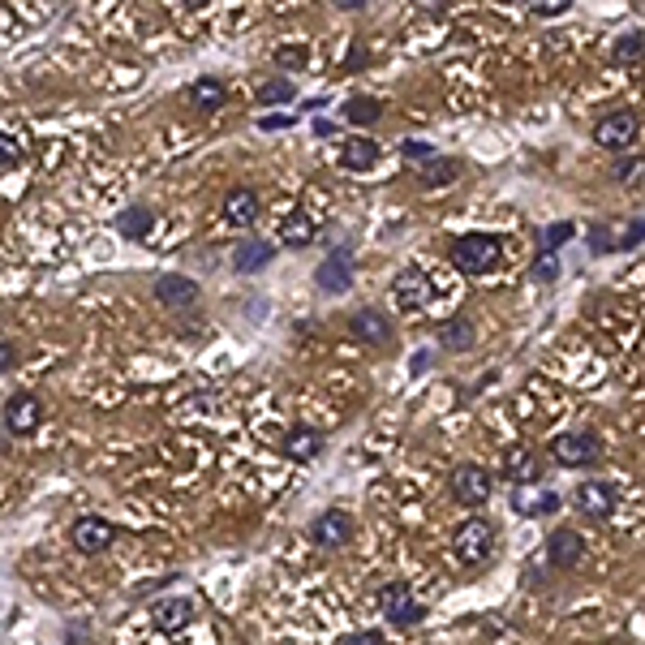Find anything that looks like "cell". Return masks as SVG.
<instances>
[{
  "mask_svg": "<svg viewBox=\"0 0 645 645\" xmlns=\"http://www.w3.org/2000/svg\"><path fill=\"white\" fill-rule=\"evenodd\" d=\"M344 121L370 129V125H379V121H383V104H379L375 95H353L349 104H344Z\"/></svg>",
  "mask_w": 645,
  "mask_h": 645,
  "instance_id": "cell-26",
  "label": "cell"
},
{
  "mask_svg": "<svg viewBox=\"0 0 645 645\" xmlns=\"http://www.w3.org/2000/svg\"><path fill=\"white\" fill-rule=\"evenodd\" d=\"M349 332L362 344H387L392 340V319L383 310H357L349 314Z\"/></svg>",
  "mask_w": 645,
  "mask_h": 645,
  "instance_id": "cell-17",
  "label": "cell"
},
{
  "mask_svg": "<svg viewBox=\"0 0 645 645\" xmlns=\"http://www.w3.org/2000/svg\"><path fill=\"white\" fill-rule=\"evenodd\" d=\"M400 151H405V160H426V164H430V160H435V155H439L435 147H430V142H418V138L400 142Z\"/></svg>",
  "mask_w": 645,
  "mask_h": 645,
  "instance_id": "cell-34",
  "label": "cell"
},
{
  "mask_svg": "<svg viewBox=\"0 0 645 645\" xmlns=\"http://www.w3.org/2000/svg\"><path fill=\"white\" fill-rule=\"evenodd\" d=\"M0 151H5V168H13L22 160V147H13V138H5V147H0Z\"/></svg>",
  "mask_w": 645,
  "mask_h": 645,
  "instance_id": "cell-41",
  "label": "cell"
},
{
  "mask_svg": "<svg viewBox=\"0 0 645 645\" xmlns=\"http://www.w3.org/2000/svg\"><path fill=\"white\" fill-rule=\"evenodd\" d=\"M13 362H18V344L5 340L0 344V370H13Z\"/></svg>",
  "mask_w": 645,
  "mask_h": 645,
  "instance_id": "cell-40",
  "label": "cell"
},
{
  "mask_svg": "<svg viewBox=\"0 0 645 645\" xmlns=\"http://www.w3.org/2000/svg\"><path fill=\"white\" fill-rule=\"evenodd\" d=\"M551 456L564 469H594L602 461V439L594 430H568V435H555Z\"/></svg>",
  "mask_w": 645,
  "mask_h": 645,
  "instance_id": "cell-3",
  "label": "cell"
},
{
  "mask_svg": "<svg viewBox=\"0 0 645 645\" xmlns=\"http://www.w3.org/2000/svg\"><path fill=\"white\" fill-rule=\"evenodd\" d=\"M224 224L233 228H254L258 224V194L250 185H237V190L224 194Z\"/></svg>",
  "mask_w": 645,
  "mask_h": 645,
  "instance_id": "cell-16",
  "label": "cell"
},
{
  "mask_svg": "<svg viewBox=\"0 0 645 645\" xmlns=\"http://www.w3.org/2000/svg\"><path fill=\"white\" fill-rule=\"evenodd\" d=\"M310 538L319 542V547H327V551L349 547V542H353V516L344 512V508H323L310 521Z\"/></svg>",
  "mask_w": 645,
  "mask_h": 645,
  "instance_id": "cell-10",
  "label": "cell"
},
{
  "mask_svg": "<svg viewBox=\"0 0 645 645\" xmlns=\"http://www.w3.org/2000/svg\"><path fill=\"white\" fill-rule=\"evenodd\" d=\"M538 18H559V13H568V0H542V5H534Z\"/></svg>",
  "mask_w": 645,
  "mask_h": 645,
  "instance_id": "cell-39",
  "label": "cell"
},
{
  "mask_svg": "<svg viewBox=\"0 0 645 645\" xmlns=\"http://www.w3.org/2000/svg\"><path fill=\"white\" fill-rule=\"evenodd\" d=\"M547 559H551V568H559V572L581 568L585 564V538H581V529H568V525L551 529V534H547Z\"/></svg>",
  "mask_w": 645,
  "mask_h": 645,
  "instance_id": "cell-12",
  "label": "cell"
},
{
  "mask_svg": "<svg viewBox=\"0 0 645 645\" xmlns=\"http://www.w3.org/2000/svg\"><path fill=\"white\" fill-rule=\"evenodd\" d=\"M224 99H228V82H224V78L203 74V78H194V82H190V104H194L198 112H215V108H224Z\"/></svg>",
  "mask_w": 645,
  "mask_h": 645,
  "instance_id": "cell-21",
  "label": "cell"
},
{
  "mask_svg": "<svg viewBox=\"0 0 645 645\" xmlns=\"http://www.w3.org/2000/svg\"><path fill=\"white\" fill-rule=\"evenodd\" d=\"M155 228V211L151 207H142V203H134V207H125L121 215H117V233L125 237V241H142Z\"/></svg>",
  "mask_w": 645,
  "mask_h": 645,
  "instance_id": "cell-23",
  "label": "cell"
},
{
  "mask_svg": "<svg viewBox=\"0 0 645 645\" xmlns=\"http://www.w3.org/2000/svg\"><path fill=\"white\" fill-rule=\"evenodd\" d=\"M379 607L387 615V624H396V628H418L426 620V607L409 594L405 581H387L379 590Z\"/></svg>",
  "mask_w": 645,
  "mask_h": 645,
  "instance_id": "cell-5",
  "label": "cell"
},
{
  "mask_svg": "<svg viewBox=\"0 0 645 645\" xmlns=\"http://www.w3.org/2000/svg\"><path fill=\"white\" fill-rule=\"evenodd\" d=\"M499 250H504V241L491 237V233H465V237H452L448 246V258L456 271H465V276H482V271H491L499 263Z\"/></svg>",
  "mask_w": 645,
  "mask_h": 645,
  "instance_id": "cell-1",
  "label": "cell"
},
{
  "mask_svg": "<svg viewBox=\"0 0 645 645\" xmlns=\"http://www.w3.org/2000/svg\"><path fill=\"white\" fill-rule=\"evenodd\" d=\"M637 129H641V117L633 108H615L594 125V142L607 151H628L637 142Z\"/></svg>",
  "mask_w": 645,
  "mask_h": 645,
  "instance_id": "cell-6",
  "label": "cell"
},
{
  "mask_svg": "<svg viewBox=\"0 0 645 645\" xmlns=\"http://www.w3.org/2000/svg\"><path fill=\"white\" fill-rule=\"evenodd\" d=\"M340 164L349 168V172H366V168H375V164H379V142H370V138H353V142H344V147H340Z\"/></svg>",
  "mask_w": 645,
  "mask_h": 645,
  "instance_id": "cell-25",
  "label": "cell"
},
{
  "mask_svg": "<svg viewBox=\"0 0 645 645\" xmlns=\"http://www.w3.org/2000/svg\"><path fill=\"white\" fill-rule=\"evenodd\" d=\"M314 134H319V138H332L336 125H332V121H314Z\"/></svg>",
  "mask_w": 645,
  "mask_h": 645,
  "instance_id": "cell-42",
  "label": "cell"
},
{
  "mask_svg": "<svg viewBox=\"0 0 645 645\" xmlns=\"http://www.w3.org/2000/svg\"><path fill=\"white\" fill-rule=\"evenodd\" d=\"M456 177H461V160H452V155H435L426 168H422V185L426 190H439V185H452Z\"/></svg>",
  "mask_w": 645,
  "mask_h": 645,
  "instance_id": "cell-27",
  "label": "cell"
},
{
  "mask_svg": "<svg viewBox=\"0 0 645 645\" xmlns=\"http://www.w3.org/2000/svg\"><path fill=\"white\" fill-rule=\"evenodd\" d=\"M529 280H534V284H555L559 280V258H555V250H538V258L529 263Z\"/></svg>",
  "mask_w": 645,
  "mask_h": 645,
  "instance_id": "cell-30",
  "label": "cell"
},
{
  "mask_svg": "<svg viewBox=\"0 0 645 645\" xmlns=\"http://www.w3.org/2000/svg\"><path fill=\"white\" fill-rule=\"evenodd\" d=\"M43 426V400L31 392H18L5 400V435H35Z\"/></svg>",
  "mask_w": 645,
  "mask_h": 645,
  "instance_id": "cell-13",
  "label": "cell"
},
{
  "mask_svg": "<svg viewBox=\"0 0 645 645\" xmlns=\"http://www.w3.org/2000/svg\"><path fill=\"white\" fill-rule=\"evenodd\" d=\"M276 65L284 74H301L306 69V48L301 43H284V48H276Z\"/></svg>",
  "mask_w": 645,
  "mask_h": 645,
  "instance_id": "cell-32",
  "label": "cell"
},
{
  "mask_svg": "<svg viewBox=\"0 0 645 645\" xmlns=\"http://www.w3.org/2000/svg\"><path fill=\"white\" fill-rule=\"evenodd\" d=\"M572 233H577L572 224H551V228H542V250H559L564 241H572Z\"/></svg>",
  "mask_w": 645,
  "mask_h": 645,
  "instance_id": "cell-33",
  "label": "cell"
},
{
  "mask_svg": "<svg viewBox=\"0 0 645 645\" xmlns=\"http://www.w3.org/2000/svg\"><path fill=\"white\" fill-rule=\"evenodd\" d=\"M69 542H74L78 555H104L112 542H117V525L108 516H78L69 525Z\"/></svg>",
  "mask_w": 645,
  "mask_h": 645,
  "instance_id": "cell-7",
  "label": "cell"
},
{
  "mask_svg": "<svg viewBox=\"0 0 645 645\" xmlns=\"http://www.w3.org/2000/svg\"><path fill=\"white\" fill-rule=\"evenodd\" d=\"M336 645H383V633H375V628H362V633H344Z\"/></svg>",
  "mask_w": 645,
  "mask_h": 645,
  "instance_id": "cell-36",
  "label": "cell"
},
{
  "mask_svg": "<svg viewBox=\"0 0 645 645\" xmlns=\"http://www.w3.org/2000/svg\"><path fill=\"white\" fill-rule=\"evenodd\" d=\"M448 486H452V499L461 508H482V504H491V495H495L491 469H482V465H473V461L456 465L452 478H448Z\"/></svg>",
  "mask_w": 645,
  "mask_h": 645,
  "instance_id": "cell-4",
  "label": "cell"
},
{
  "mask_svg": "<svg viewBox=\"0 0 645 645\" xmlns=\"http://www.w3.org/2000/svg\"><path fill=\"white\" fill-rule=\"evenodd\" d=\"M155 301L168 310H190L198 301V284L185 280V276H160L155 280Z\"/></svg>",
  "mask_w": 645,
  "mask_h": 645,
  "instance_id": "cell-18",
  "label": "cell"
},
{
  "mask_svg": "<svg viewBox=\"0 0 645 645\" xmlns=\"http://www.w3.org/2000/svg\"><path fill=\"white\" fill-rule=\"evenodd\" d=\"M194 620H198V607H194L190 598H160L151 607V624L160 628L164 637H177L181 628H190Z\"/></svg>",
  "mask_w": 645,
  "mask_h": 645,
  "instance_id": "cell-15",
  "label": "cell"
},
{
  "mask_svg": "<svg viewBox=\"0 0 645 645\" xmlns=\"http://www.w3.org/2000/svg\"><path fill=\"white\" fill-rule=\"evenodd\" d=\"M645 172V160H620L611 168V177H620V181H633V177H641Z\"/></svg>",
  "mask_w": 645,
  "mask_h": 645,
  "instance_id": "cell-37",
  "label": "cell"
},
{
  "mask_svg": "<svg viewBox=\"0 0 645 645\" xmlns=\"http://www.w3.org/2000/svg\"><path fill=\"white\" fill-rule=\"evenodd\" d=\"M293 95H297V86H293V78H284V74H276V78H267L263 86H258V108L293 104Z\"/></svg>",
  "mask_w": 645,
  "mask_h": 645,
  "instance_id": "cell-29",
  "label": "cell"
},
{
  "mask_svg": "<svg viewBox=\"0 0 645 645\" xmlns=\"http://www.w3.org/2000/svg\"><path fill=\"white\" fill-rule=\"evenodd\" d=\"M473 340H478V332H473V323L465 319V314H452V319L439 323V349L465 353V349H473Z\"/></svg>",
  "mask_w": 645,
  "mask_h": 645,
  "instance_id": "cell-22",
  "label": "cell"
},
{
  "mask_svg": "<svg viewBox=\"0 0 645 645\" xmlns=\"http://www.w3.org/2000/svg\"><path fill=\"white\" fill-rule=\"evenodd\" d=\"M280 233H284V246L301 250V246H310V241H314V220H310V215L301 211V207H293V215L284 220Z\"/></svg>",
  "mask_w": 645,
  "mask_h": 645,
  "instance_id": "cell-28",
  "label": "cell"
},
{
  "mask_svg": "<svg viewBox=\"0 0 645 645\" xmlns=\"http://www.w3.org/2000/svg\"><path fill=\"white\" fill-rule=\"evenodd\" d=\"M495 538H499V529L495 521H486V516H469V521H461V529L452 534V555H456V564H486L495 551Z\"/></svg>",
  "mask_w": 645,
  "mask_h": 645,
  "instance_id": "cell-2",
  "label": "cell"
},
{
  "mask_svg": "<svg viewBox=\"0 0 645 645\" xmlns=\"http://www.w3.org/2000/svg\"><path fill=\"white\" fill-rule=\"evenodd\" d=\"M637 241H645V220L641 224H628L620 237H615V250H633Z\"/></svg>",
  "mask_w": 645,
  "mask_h": 645,
  "instance_id": "cell-35",
  "label": "cell"
},
{
  "mask_svg": "<svg viewBox=\"0 0 645 645\" xmlns=\"http://www.w3.org/2000/svg\"><path fill=\"white\" fill-rule=\"evenodd\" d=\"M323 452V430H314V426H306V422H297L289 435H284V456L289 461H314V456Z\"/></svg>",
  "mask_w": 645,
  "mask_h": 645,
  "instance_id": "cell-19",
  "label": "cell"
},
{
  "mask_svg": "<svg viewBox=\"0 0 645 645\" xmlns=\"http://www.w3.org/2000/svg\"><path fill=\"white\" fill-rule=\"evenodd\" d=\"M572 504H577V512L585 516V521H598L602 525V521H611L615 504H620V491H615L611 482H602V478H590V482L577 486Z\"/></svg>",
  "mask_w": 645,
  "mask_h": 645,
  "instance_id": "cell-8",
  "label": "cell"
},
{
  "mask_svg": "<svg viewBox=\"0 0 645 645\" xmlns=\"http://www.w3.org/2000/svg\"><path fill=\"white\" fill-rule=\"evenodd\" d=\"M392 297H396V306L405 314H418V310L430 306L435 289H430V280L422 276V267H400L396 280H392Z\"/></svg>",
  "mask_w": 645,
  "mask_h": 645,
  "instance_id": "cell-11",
  "label": "cell"
},
{
  "mask_svg": "<svg viewBox=\"0 0 645 645\" xmlns=\"http://www.w3.org/2000/svg\"><path fill=\"white\" fill-rule=\"evenodd\" d=\"M271 258H276V246H267V241H241V246H233V267L241 271V276L267 267Z\"/></svg>",
  "mask_w": 645,
  "mask_h": 645,
  "instance_id": "cell-24",
  "label": "cell"
},
{
  "mask_svg": "<svg viewBox=\"0 0 645 645\" xmlns=\"http://www.w3.org/2000/svg\"><path fill=\"white\" fill-rule=\"evenodd\" d=\"M289 125H293V112H276V117L258 121V129H263V134H276V129H289Z\"/></svg>",
  "mask_w": 645,
  "mask_h": 645,
  "instance_id": "cell-38",
  "label": "cell"
},
{
  "mask_svg": "<svg viewBox=\"0 0 645 645\" xmlns=\"http://www.w3.org/2000/svg\"><path fill=\"white\" fill-rule=\"evenodd\" d=\"M641 52H645V35H641V31H628V35H620V39H615V48H611V61L628 65V61H637Z\"/></svg>",
  "mask_w": 645,
  "mask_h": 645,
  "instance_id": "cell-31",
  "label": "cell"
},
{
  "mask_svg": "<svg viewBox=\"0 0 645 645\" xmlns=\"http://www.w3.org/2000/svg\"><path fill=\"white\" fill-rule=\"evenodd\" d=\"M314 284H319L323 293H332V297H340V293H349L353 289V250H332L319 263V271H314Z\"/></svg>",
  "mask_w": 645,
  "mask_h": 645,
  "instance_id": "cell-14",
  "label": "cell"
},
{
  "mask_svg": "<svg viewBox=\"0 0 645 645\" xmlns=\"http://www.w3.org/2000/svg\"><path fill=\"white\" fill-rule=\"evenodd\" d=\"M559 508L555 491H542V486H516L512 491V512L521 516H551Z\"/></svg>",
  "mask_w": 645,
  "mask_h": 645,
  "instance_id": "cell-20",
  "label": "cell"
},
{
  "mask_svg": "<svg viewBox=\"0 0 645 645\" xmlns=\"http://www.w3.org/2000/svg\"><path fill=\"white\" fill-rule=\"evenodd\" d=\"M542 456L529 448V443H508L504 452H499V473H504L508 482H516V486H534V482H542Z\"/></svg>",
  "mask_w": 645,
  "mask_h": 645,
  "instance_id": "cell-9",
  "label": "cell"
}]
</instances>
